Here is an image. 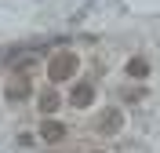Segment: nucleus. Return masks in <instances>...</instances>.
<instances>
[{
  "label": "nucleus",
  "instance_id": "nucleus-7",
  "mask_svg": "<svg viewBox=\"0 0 160 153\" xmlns=\"http://www.w3.org/2000/svg\"><path fill=\"white\" fill-rule=\"evenodd\" d=\"M40 110H44V113H55V110H58V95H55V91H44V95H40Z\"/></svg>",
  "mask_w": 160,
  "mask_h": 153
},
{
  "label": "nucleus",
  "instance_id": "nucleus-4",
  "mask_svg": "<svg viewBox=\"0 0 160 153\" xmlns=\"http://www.w3.org/2000/svg\"><path fill=\"white\" fill-rule=\"evenodd\" d=\"M4 99H8V102H22V99H29V80H26V77H15L8 88H4Z\"/></svg>",
  "mask_w": 160,
  "mask_h": 153
},
{
  "label": "nucleus",
  "instance_id": "nucleus-5",
  "mask_svg": "<svg viewBox=\"0 0 160 153\" xmlns=\"http://www.w3.org/2000/svg\"><path fill=\"white\" fill-rule=\"evenodd\" d=\"M120 128H124V113H120V110H109L98 120V131L102 135H120Z\"/></svg>",
  "mask_w": 160,
  "mask_h": 153
},
{
  "label": "nucleus",
  "instance_id": "nucleus-8",
  "mask_svg": "<svg viewBox=\"0 0 160 153\" xmlns=\"http://www.w3.org/2000/svg\"><path fill=\"white\" fill-rule=\"evenodd\" d=\"M95 153H102V150H95Z\"/></svg>",
  "mask_w": 160,
  "mask_h": 153
},
{
  "label": "nucleus",
  "instance_id": "nucleus-3",
  "mask_svg": "<svg viewBox=\"0 0 160 153\" xmlns=\"http://www.w3.org/2000/svg\"><path fill=\"white\" fill-rule=\"evenodd\" d=\"M69 102H73V106H77V110H88L91 102H95V84H88V80H80L77 88H73Z\"/></svg>",
  "mask_w": 160,
  "mask_h": 153
},
{
  "label": "nucleus",
  "instance_id": "nucleus-2",
  "mask_svg": "<svg viewBox=\"0 0 160 153\" xmlns=\"http://www.w3.org/2000/svg\"><path fill=\"white\" fill-rule=\"evenodd\" d=\"M40 139L48 146H58L62 139H66V124H58V120H51V117H44V124H40Z\"/></svg>",
  "mask_w": 160,
  "mask_h": 153
},
{
  "label": "nucleus",
  "instance_id": "nucleus-6",
  "mask_svg": "<svg viewBox=\"0 0 160 153\" xmlns=\"http://www.w3.org/2000/svg\"><path fill=\"white\" fill-rule=\"evenodd\" d=\"M146 73H149V62L146 59H131L128 62V77H146Z\"/></svg>",
  "mask_w": 160,
  "mask_h": 153
},
{
  "label": "nucleus",
  "instance_id": "nucleus-1",
  "mask_svg": "<svg viewBox=\"0 0 160 153\" xmlns=\"http://www.w3.org/2000/svg\"><path fill=\"white\" fill-rule=\"evenodd\" d=\"M77 66H80L77 51H58V55L48 62V80H55V84L73 80V77H77Z\"/></svg>",
  "mask_w": 160,
  "mask_h": 153
}]
</instances>
